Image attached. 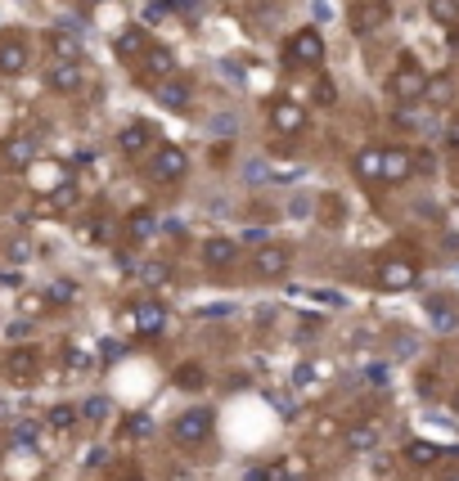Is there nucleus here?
I'll use <instances>...</instances> for the list:
<instances>
[{"instance_id": "22", "label": "nucleus", "mask_w": 459, "mask_h": 481, "mask_svg": "<svg viewBox=\"0 0 459 481\" xmlns=\"http://www.w3.org/2000/svg\"><path fill=\"white\" fill-rule=\"evenodd\" d=\"M46 423H50V432H73L77 423H82V405H50V414H46Z\"/></svg>"}, {"instance_id": "31", "label": "nucleus", "mask_w": 459, "mask_h": 481, "mask_svg": "<svg viewBox=\"0 0 459 481\" xmlns=\"http://www.w3.org/2000/svg\"><path fill=\"white\" fill-rule=\"evenodd\" d=\"M37 436H41V427H37V423H19V427L10 432V445H19V450H32V445H37Z\"/></svg>"}, {"instance_id": "17", "label": "nucleus", "mask_w": 459, "mask_h": 481, "mask_svg": "<svg viewBox=\"0 0 459 481\" xmlns=\"http://www.w3.org/2000/svg\"><path fill=\"white\" fill-rule=\"evenodd\" d=\"M149 144H154V127H149V122H127V127L118 131V149H122L127 158H140Z\"/></svg>"}, {"instance_id": "11", "label": "nucleus", "mask_w": 459, "mask_h": 481, "mask_svg": "<svg viewBox=\"0 0 459 481\" xmlns=\"http://www.w3.org/2000/svg\"><path fill=\"white\" fill-rule=\"evenodd\" d=\"M266 122H270L275 136H302V131H306V113H302L293 100H275V104L266 109Z\"/></svg>"}, {"instance_id": "9", "label": "nucleus", "mask_w": 459, "mask_h": 481, "mask_svg": "<svg viewBox=\"0 0 459 481\" xmlns=\"http://www.w3.org/2000/svg\"><path fill=\"white\" fill-rule=\"evenodd\" d=\"M387 19H392L387 0H360V5L351 10V37H374Z\"/></svg>"}, {"instance_id": "43", "label": "nucleus", "mask_w": 459, "mask_h": 481, "mask_svg": "<svg viewBox=\"0 0 459 481\" xmlns=\"http://www.w3.org/2000/svg\"><path fill=\"white\" fill-rule=\"evenodd\" d=\"M212 131H216V136H234V118H230V113H221V118L212 122Z\"/></svg>"}, {"instance_id": "5", "label": "nucleus", "mask_w": 459, "mask_h": 481, "mask_svg": "<svg viewBox=\"0 0 459 481\" xmlns=\"http://www.w3.org/2000/svg\"><path fill=\"white\" fill-rule=\"evenodd\" d=\"M185 171H190V153L181 144H163L158 153H149V176L158 185H176V180H185Z\"/></svg>"}, {"instance_id": "48", "label": "nucleus", "mask_w": 459, "mask_h": 481, "mask_svg": "<svg viewBox=\"0 0 459 481\" xmlns=\"http://www.w3.org/2000/svg\"><path fill=\"white\" fill-rule=\"evenodd\" d=\"M441 481H459V468H455V472H446V477H441Z\"/></svg>"}, {"instance_id": "39", "label": "nucleus", "mask_w": 459, "mask_h": 481, "mask_svg": "<svg viewBox=\"0 0 459 481\" xmlns=\"http://www.w3.org/2000/svg\"><path fill=\"white\" fill-rule=\"evenodd\" d=\"M28 257H32V243H28V239H19V243H10V261H19V266H23Z\"/></svg>"}, {"instance_id": "35", "label": "nucleus", "mask_w": 459, "mask_h": 481, "mask_svg": "<svg viewBox=\"0 0 459 481\" xmlns=\"http://www.w3.org/2000/svg\"><path fill=\"white\" fill-rule=\"evenodd\" d=\"M73 203H77V185H59V189H55V198H50V207H55V212H59V207H73Z\"/></svg>"}, {"instance_id": "45", "label": "nucleus", "mask_w": 459, "mask_h": 481, "mask_svg": "<svg viewBox=\"0 0 459 481\" xmlns=\"http://www.w3.org/2000/svg\"><path fill=\"white\" fill-rule=\"evenodd\" d=\"M450 46H455V55H459V28H450Z\"/></svg>"}, {"instance_id": "37", "label": "nucleus", "mask_w": 459, "mask_h": 481, "mask_svg": "<svg viewBox=\"0 0 459 481\" xmlns=\"http://www.w3.org/2000/svg\"><path fill=\"white\" fill-rule=\"evenodd\" d=\"M46 297H50V302H59V306H64V302H73V297H77V284H55V288H50V293H46Z\"/></svg>"}, {"instance_id": "1", "label": "nucleus", "mask_w": 459, "mask_h": 481, "mask_svg": "<svg viewBox=\"0 0 459 481\" xmlns=\"http://www.w3.org/2000/svg\"><path fill=\"white\" fill-rule=\"evenodd\" d=\"M212 409H203V405H194V409H185V414H176V423H172V441L181 445V450H203L207 441H212Z\"/></svg>"}, {"instance_id": "4", "label": "nucleus", "mask_w": 459, "mask_h": 481, "mask_svg": "<svg viewBox=\"0 0 459 481\" xmlns=\"http://www.w3.org/2000/svg\"><path fill=\"white\" fill-rule=\"evenodd\" d=\"M374 284L387 288V293H405V288L419 284V266H414L410 257H383V261L374 266Z\"/></svg>"}, {"instance_id": "12", "label": "nucleus", "mask_w": 459, "mask_h": 481, "mask_svg": "<svg viewBox=\"0 0 459 481\" xmlns=\"http://www.w3.org/2000/svg\"><path fill=\"white\" fill-rule=\"evenodd\" d=\"M28 64H32V46L23 41V37H0V77H19V73H28Z\"/></svg>"}, {"instance_id": "16", "label": "nucleus", "mask_w": 459, "mask_h": 481, "mask_svg": "<svg viewBox=\"0 0 459 481\" xmlns=\"http://www.w3.org/2000/svg\"><path fill=\"white\" fill-rule=\"evenodd\" d=\"M154 100H158L163 109H176V113H185V109H190V100H194V91H190V82H181V77H167V82H158V86H154Z\"/></svg>"}, {"instance_id": "29", "label": "nucleus", "mask_w": 459, "mask_h": 481, "mask_svg": "<svg viewBox=\"0 0 459 481\" xmlns=\"http://www.w3.org/2000/svg\"><path fill=\"white\" fill-rule=\"evenodd\" d=\"M64 364H68L73 373H91V369H95V355L82 351V346H68V351H64Z\"/></svg>"}, {"instance_id": "41", "label": "nucleus", "mask_w": 459, "mask_h": 481, "mask_svg": "<svg viewBox=\"0 0 459 481\" xmlns=\"http://www.w3.org/2000/svg\"><path fill=\"white\" fill-rule=\"evenodd\" d=\"M432 167H437V158L428 149H414V171H432Z\"/></svg>"}, {"instance_id": "23", "label": "nucleus", "mask_w": 459, "mask_h": 481, "mask_svg": "<svg viewBox=\"0 0 459 481\" xmlns=\"http://www.w3.org/2000/svg\"><path fill=\"white\" fill-rule=\"evenodd\" d=\"M5 158H10V167H32L37 162V140H28V136H19V140H10L5 144Z\"/></svg>"}, {"instance_id": "36", "label": "nucleus", "mask_w": 459, "mask_h": 481, "mask_svg": "<svg viewBox=\"0 0 459 481\" xmlns=\"http://www.w3.org/2000/svg\"><path fill=\"white\" fill-rule=\"evenodd\" d=\"M127 432H131V436H149V432H154V418H149V414H131V418H127Z\"/></svg>"}, {"instance_id": "34", "label": "nucleus", "mask_w": 459, "mask_h": 481, "mask_svg": "<svg viewBox=\"0 0 459 481\" xmlns=\"http://www.w3.org/2000/svg\"><path fill=\"white\" fill-rule=\"evenodd\" d=\"M104 414H109V396H91V400L82 405V418H91V423L104 418Z\"/></svg>"}, {"instance_id": "14", "label": "nucleus", "mask_w": 459, "mask_h": 481, "mask_svg": "<svg viewBox=\"0 0 459 481\" xmlns=\"http://www.w3.org/2000/svg\"><path fill=\"white\" fill-rule=\"evenodd\" d=\"M383 153H387V149H378V144L356 149V153H351V176L365 180V185H383Z\"/></svg>"}, {"instance_id": "46", "label": "nucleus", "mask_w": 459, "mask_h": 481, "mask_svg": "<svg viewBox=\"0 0 459 481\" xmlns=\"http://www.w3.org/2000/svg\"><path fill=\"white\" fill-rule=\"evenodd\" d=\"M284 481H311V477H306V472H288Z\"/></svg>"}, {"instance_id": "15", "label": "nucleus", "mask_w": 459, "mask_h": 481, "mask_svg": "<svg viewBox=\"0 0 459 481\" xmlns=\"http://www.w3.org/2000/svg\"><path fill=\"white\" fill-rule=\"evenodd\" d=\"M410 176H419L414 171V149H387L383 153V185H405Z\"/></svg>"}, {"instance_id": "24", "label": "nucleus", "mask_w": 459, "mask_h": 481, "mask_svg": "<svg viewBox=\"0 0 459 481\" xmlns=\"http://www.w3.org/2000/svg\"><path fill=\"white\" fill-rule=\"evenodd\" d=\"M405 459H410L414 468H432V463L441 459V445H437V441H405Z\"/></svg>"}, {"instance_id": "33", "label": "nucleus", "mask_w": 459, "mask_h": 481, "mask_svg": "<svg viewBox=\"0 0 459 481\" xmlns=\"http://www.w3.org/2000/svg\"><path fill=\"white\" fill-rule=\"evenodd\" d=\"M428 319H432L437 328H450V324H455V310H450L446 302H428Z\"/></svg>"}, {"instance_id": "8", "label": "nucleus", "mask_w": 459, "mask_h": 481, "mask_svg": "<svg viewBox=\"0 0 459 481\" xmlns=\"http://www.w3.org/2000/svg\"><path fill=\"white\" fill-rule=\"evenodd\" d=\"M46 86H50L55 95H77V91L86 86L82 59H55V64L46 68Z\"/></svg>"}, {"instance_id": "20", "label": "nucleus", "mask_w": 459, "mask_h": 481, "mask_svg": "<svg viewBox=\"0 0 459 481\" xmlns=\"http://www.w3.org/2000/svg\"><path fill=\"white\" fill-rule=\"evenodd\" d=\"M113 50H118L122 59H140V55L149 50V37H145V28H127V32H118Z\"/></svg>"}, {"instance_id": "42", "label": "nucleus", "mask_w": 459, "mask_h": 481, "mask_svg": "<svg viewBox=\"0 0 459 481\" xmlns=\"http://www.w3.org/2000/svg\"><path fill=\"white\" fill-rule=\"evenodd\" d=\"M172 10L185 14V19H194V14H199V0H172Z\"/></svg>"}, {"instance_id": "7", "label": "nucleus", "mask_w": 459, "mask_h": 481, "mask_svg": "<svg viewBox=\"0 0 459 481\" xmlns=\"http://www.w3.org/2000/svg\"><path fill=\"white\" fill-rule=\"evenodd\" d=\"M136 77L154 91L158 82H167V77H176V55L167 50V46H149L145 55H140V64H136Z\"/></svg>"}, {"instance_id": "30", "label": "nucleus", "mask_w": 459, "mask_h": 481, "mask_svg": "<svg viewBox=\"0 0 459 481\" xmlns=\"http://www.w3.org/2000/svg\"><path fill=\"white\" fill-rule=\"evenodd\" d=\"M450 100H455L450 77H432V82H428V104H450Z\"/></svg>"}, {"instance_id": "13", "label": "nucleus", "mask_w": 459, "mask_h": 481, "mask_svg": "<svg viewBox=\"0 0 459 481\" xmlns=\"http://www.w3.org/2000/svg\"><path fill=\"white\" fill-rule=\"evenodd\" d=\"M203 266H207V270H216V275L234 270V266H239V243H234V239L212 234V239L203 243Z\"/></svg>"}, {"instance_id": "10", "label": "nucleus", "mask_w": 459, "mask_h": 481, "mask_svg": "<svg viewBox=\"0 0 459 481\" xmlns=\"http://www.w3.org/2000/svg\"><path fill=\"white\" fill-rule=\"evenodd\" d=\"M131 324H136L140 337H163V328H167V306L154 302V297H140V302L131 306Z\"/></svg>"}, {"instance_id": "21", "label": "nucleus", "mask_w": 459, "mask_h": 481, "mask_svg": "<svg viewBox=\"0 0 459 481\" xmlns=\"http://www.w3.org/2000/svg\"><path fill=\"white\" fill-rule=\"evenodd\" d=\"M37 364H41L37 351H14V355L5 360V373L19 378V382H32V378H37Z\"/></svg>"}, {"instance_id": "2", "label": "nucleus", "mask_w": 459, "mask_h": 481, "mask_svg": "<svg viewBox=\"0 0 459 481\" xmlns=\"http://www.w3.org/2000/svg\"><path fill=\"white\" fill-rule=\"evenodd\" d=\"M284 64L288 68H320L324 64V37H320V28L293 32L288 46H284Z\"/></svg>"}, {"instance_id": "38", "label": "nucleus", "mask_w": 459, "mask_h": 481, "mask_svg": "<svg viewBox=\"0 0 459 481\" xmlns=\"http://www.w3.org/2000/svg\"><path fill=\"white\" fill-rule=\"evenodd\" d=\"M167 10H172V0H154V5L145 10V19H149V23H163V19H167Z\"/></svg>"}, {"instance_id": "44", "label": "nucleus", "mask_w": 459, "mask_h": 481, "mask_svg": "<svg viewBox=\"0 0 459 481\" xmlns=\"http://www.w3.org/2000/svg\"><path fill=\"white\" fill-rule=\"evenodd\" d=\"M446 144H450V149H455V153H459V118H455V122H450V127H446Z\"/></svg>"}, {"instance_id": "27", "label": "nucleus", "mask_w": 459, "mask_h": 481, "mask_svg": "<svg viewBox=\"0 0 459 481\" xmlns=\"http://www.w3.org/2000/svg\"><path fill=\"white\" fill-rule=\"evenodd\" d=\"M50 50H55V59H82V41L68 37V32H55V37H50Z\"/></svg>"}, {"instance_id": "19", "label": "nucleus", "mask_w": 459, "mask_h": 481, "mask_svg": "<svg viewBox=\"0 0 459 481\" xmlns=\"http://www.w3.org/2000/svg\"><path fill=\"white\" fill-rule=\"evenodd\" d=\"M158 234V216L149 212V207H136L131 216H127V239L131 243H149Z\"/></svg>"}, {"instance_id": "26", "label": "nucleus", "mask_w": 459, "mask_h": 481, "mask_svg": "<svg viewBox=\"0 0 459 481\" xmlns=\"http://www.w3.org/2000/svg\"><path fill=\"white\" fill-rule=\"evenodd\" d=\"M428 14H432L437 23L455 28V23H459V0H428Z\"/></svg>"}, {"instance_id": "28", "label": "nucleus", "mask_w": 459, "mask_h": 481, "mask_svg": "<svg viewBox=\"0 0 459 481\" xmlns=\"http://www.w3.org/2000/svg\"><path fill=\"white\" fill-rule=\"evenodd\" d=\"M140 279H145L149 288H163V284L172 279V266H167V261H145V266H140Z\"/></svg>"}, {"instance_id": "3", "label": "nucleus", "mask_w": 459, "mask_h": 481, "mask_svg": "<svg viewBox=\"0 0 459 481\" xmlns=\"http://www.w3.org/2000/svg\"><path fill=\"white\" fill-rule=\"evenodd\" d=\"M387 95H392V104H423L428 100V73H419L410 59H401V68L387 77Z\"/></svg>"}, {"instance_id": "6", "label": "nucleus", "mask_w": 459, "mask_h": 481, "mask_svg": "<svg viewBox=\"0 0 459 481\" xmlns=\"http://www.w3.org/2000/svg\"><path fill=\"white\" fill-rule=\"evenodd\" d=\"M248 266H252V275H257V279L275 284V279H284V275H288V266H293V252H288L284 243H261V248L248 257Z\"/></svg>"}, {"instance_id": "40", "label": "nucleus", "mask_w": 459, "mask_h": 481, "mask_svg": "<svg viewBox=\"0 0 459 481\" xmlns=\"http://www.w3.org/2000/svg\"><path fill=\"white\" fill-rule=\"evenodd\" d=\"M315 369H320V364H311V360H306V364H297V373H293V382H297V387H306V382H315Z\"/></svg>"}, {"instance_id": "18", "label": "nucleus", "mask_w": 459, "mask_h": 481, "mask_svg": "<svg viewBox=\"0 0 459 481\" xmlns=\"http://www.w3.org/2000/svg\"><path fill=\"white\" fill-rule=\"evenodd\" d=\"M378 441H383V423H374V418H365V423L347 427V445H351L356 454H369V450H378Z\"/></svg>"}, {"instance_id": "32", "label": "nucleus", "mask_w": 459, "mask_h": 481, "mask_svg": "<svg viewBox=\"0 0 459 481\" xmlns=\"http://www.w3.org/2000/svg\"><path fill=\"white\" fill-rule=\"evenodd\" d=\"M311 100H315L320 109H333V104H338V91H333V82H329V77H320V82L311 86Z\"/></svg>"}, {"instance_id": "47", "label": "nucleus", "mask_w": 459, "mask_h": 481, "mask_svg": "<svg viewBox=\"0 0 459 481\" xmlns=\"http://www.w3.org/2000/svg\"><path fill=\"white\" fill-rule=\"evenodd\" d=\"M122 481H145V472H122Z\"/></svg>"}, {"instance_id": "25", "label": "nucleus", "mask_w": 459, "mask_h": 481, "mask_svg": "<svg viewBox=\"0 0 459 481\" xmlns=\"http://www.w3.org/2000/svg\"><path fill=\"white\" fill-rule=\"evenodd\" d=\"M203 382H207L203 364H194V360H190V364H181V369H176V387H181V391H203Z\"/></svg>"}]
</instances>
